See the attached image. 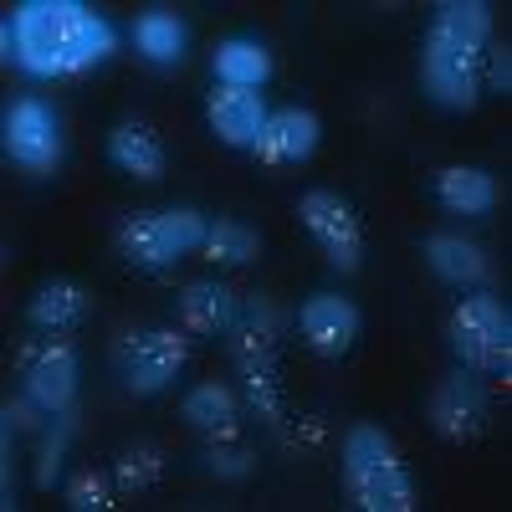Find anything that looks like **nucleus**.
I'll use <instances>...</instances> for the list:
<instances>
[{
  "label": "nucleus",
  "instance_id": "obj_1",
  "mask_svg": "<svg viewBox=\"0 0 512 512\" xmlns=\"http://www.w3.org/2000/svg\"><path fill=\"white\" fill-rule=\"evenodd\" d=\"M113 26L82 0H26L6 21V57L41 82L82 77L113 57Z\"/></svg>",
  "mask_w": 512,
  "mask_h": 512
},
{
  "label": "nucleus",
  "instance_id": "obj_2",
  "mask_svg": "<svg viewBox=\"0 0 512 512\" xmlns=\"http://www.w3.org/2000/svg\"><path fill=\"white\" fill-rule=\"evenodd\" d=\"M492 47V11L482 0H446L436 6L420 41V82L441 108L466 113L482 98V67Z\"/></svg>",
  "mask_w": 512,
  "mask_h": 512
},
{
  "label": "nucleus",
  "instance_id": "obj_3",
  "mask_svg": "<svg viewBox=\"0 0 512 512\" xmlns=\"http://www.w3.org/2000/svg\"><path fill=\"white\" fill-rule=\"evenodd\" d=\"M344 492L359 512H410L415 507V482L395 441L379 425H349L344 436Z\"/></svg>",
  "mask_w": 512,
  "mask_h": 512
},
{
  "label": "nucleus",
  "instance_id": "obj_4",
  "mask_svg": "<svg viewBox=\"0 0 512 512\" xmlns=\"http://www.w3.org/2000/svg\"><path fill=\"white\" fill-rule=\"evenodd\" d=\"M205 216L190 205L180 210H134L123 226H118V256L128 267H144V272H159V267H175L180 256L200 251L205 246Z\"/></svg>",
  "mask_w": 512,
  "mask_h": 512
},
{
  "label": "nucleus",
  "instance_id": "obj_5",
  "mask_svg": "<svg viewBox=\"0 0 512 512\" xmlns=\"http://www.w3.org/2000/svg\"><path fill=\"white\" fill-rule=\"evenodd\" d=\"M446 333H451L456 359L472 374H502V379L512 374V313L502 297L492 292L461 297Z\"/></svg>",
  "mask_w": 512,
  "mask_h": 512
},
{
  "label": "nucleus",
  "instance_id": "obj_6",
  "mask_svg": "<svg viewBox=\"0 0 512 512\" xmlns=\"http://www.w3.org/2000/svg\"><path fill=\"white\" fill-rule=\"evenodd\" d=\"M0 144H6V159L21 164L26 175H57L62 164V123L41 98H16L6 108V123H0Z\"/></svg>",
  "mask_w": 512,
  "mask_h": 512
},
{
  "label": "nucleus",
  "instance_id": "obj_7",
  "mask_svg": "<svg viewBox=\"0 0 512 512\" xmlns=\"http://www.w3.org/2000/svg\"><path fill=\"white\" fill-rule=\"evenodd\" d=\"M190 359V338L180 328H139L118 344V374L134 395H159Z\"/></svg>",
  "mask_w": 512,
  "mask_h": 512
},
{
  "label": "nucleus",
  "instance_id": "obj_8",
  "mask_svg": "<svg viewBox=\"0 0 512 512\" xmlns=\"http://www.w3.org/2000/svg\"><path fill=\"white\" fill-rule=\"evenodd\" d=\"M297 216H303L308 236L318 241V251L328 256L338 272H359V262H364V231H359V216H354V205L344 195L308 190L303 200H297Z\"/></svg>",
  "mask_w": 512,
  "mask_h": 512
},
{
  "label": "nucleus",
  "instance_id": "obj_9",
  "mask_svg": "<svg viewBox=\"0 0 512 512\" xmlns=\"http://www.w3.org/2000/svg\"><path fill=\"white\" fill-rule=\"evenodd\" d=\"M21 379H26V395L52 415H67L77 400V349L67 338H47L21 354Z\"/></svg>",
  "mask_w": 512,
  "mask_h": 512
},
{
  "label": "nucleus",
  "instance_id": "obj_10",
  "mask_svg": "<svg viewBox=\"0 0 512 512\" xmlns=\"http://www.w3.org/2000/svg\"><path fill=\"white\" fill-rule=\"evenodd\" d=\"M431 425H436V436L451 441V446H466V441H477L487 431V390H482V379L472 374H446L436 384V395H431Z\"/></svg>",
  "mask_w": 512,
  "mask_h": 512
},
{
  "label": "nucleus",
  "instance_id": "obj_11",
  "mask_svg": "<svg viewBox=\"0 0 512 512\" xmlns=\"http://www.w3.org/2000/svg\"><path fill=\"white\" fill-rule=\"evenodd\" d=\"M297 333L318 359H344L359 338V308L338 292H313L297 313Z\"/></svg>",
  "mask_w": 512,
  "mask_h": 512
},
{
  "label": "nucleus",
  "instance_id": "obj_12",
  "mask_svg": "<svg viewBox=\"0 0 512 512\" xmlns=\"http://www.w3.org/2000/svg\"><path fill=\"white\" fill-rule=\"evenodd\" d=\"M236 369H241L246 390H251V405L262 410V420L282 431V390H277L272 328H267V323H256V318H251V323L236 333Z\"/></svg>",
  "mask_w": 512,
  "mask_h": 512
},
{
  "label": "nucleus",
  "instance_id": "obj_13",
  "mask_svg": "<svg viewBox=\"0 0 512 512\" xmlns=\"http://www.w3.org/2000/svg\"><path fill=\"white\" fill-rule=\"evenodd\" d=\"M318 134H323L318 113H308V108H282V113H267L262 134H256V144H251V154L262 159L267 169H287V164L313 159Z\"/></svg>",
  "mask_w": 512,
  "mask_h": 512
},
{
  "label": "nucleus",
  "instance_id": "obj_14",
  "mask_svg": "<svg viewBox=\"0 0 512 512\" xmlns=\"http://www.w3.org/2000/svg\"><path fill=\"white\" fill-rule=\"evenodd\" d=\"M205 118H210V134L226 149H251L267 123V103L256 88H216L205 98Z\"/></svg>",
  "mask_w": 512,
  "mask_h": 512
},
{
  "label": "nucleus",
  "instance_id": "obj_15",
  "mask_svg": "<svg viewBox=\"0 0 512 512\" xmlns=\"http://www.w3.org/2000/svg\"><path fill=\"white\" fill-rule=\"evenodd\" d=\"M82 318H88V287L72 282V277L41 282L36 297L26 303V323H31L36 333H72Z\"/></svg>",
  "mask_w": 512,
  "mask_h": 512
},
{
  "label": "nucleus",
  "instance_id": "obj_16",
  "mask_svg": "<svg viewBox=\"0 0 512 512\" xmlns=\"http://www.w3.org/2000/svg\"><path fill=\"white\" fill-rule=\"evenodd\" d=\"M108 159L128 180H144V185L164 180V144L154 139L149 123H118L108 134Z\"/></svg>",
  "mask_w": 512,
  "mask_h": 512
},
{
  "label": "nucleus",
  "instance_id": "obj_17",
  "mask_svg": "<svg viewBox=\"0 0 512 512\" xmlns=\"http://www.w3.org/2000/svg\"><path fill=\"white\" fill-rule=\"evenodd\" d=\"M436 200L451 216H487L497 205V180L477 164H446L436 175Z\"/></svg>",
  "mask_w": 512,
  "mask_h": 512
},
{
  "label": "nucleus",
  "instance_id": "obj_18",
  "mask_svg": "<svg viewBox=\"0 0 512 512\" xmlns=\"http://www.w3.org/2000/svg\"><path fill=\"white\" fill-rule=\"evenodd\" d=\"M425 262L451 287H477L487 282V251L466 236H425Z\"/></svg>",
  "mask_w": 512,
  "mask_h": 512
},
{
  "label": "nucleus",
  "instance_id": "obj_19",
  "mask_svg": "<svg viewBox=\"0 0 512 512\" xmlns=\"http://www.w3.org/2000/svg\"><path fill=\"white\" fill-rule=\"evenodd\" d=\"M231 323H236V297H231V287H221V282H190V287L180 292V328H185V333L210 338V333H226Z\"/></svg>",
  "mask_w": 512,
  "mask_h": 512
},
{
  "label": "nucleus",
  "instance_id": "obj_20",
  "mask_svg": "<svg viewBox=\"0 0 512 512\" xmlns=\"http://www.w3.org/2000/svg\"><path fill=\"white\" fill-rule=\"evenodd\" d=\"M210 67H216L221 88H262L272 77V52L251 36H226L216 57H210Z\"/></svg>",
  "mask_w": 512,
  "mask_h": 512
},
{
  "label": "nucleus",
  "instance_id": "obj_21",
  "mask_svg": "<svg viewBox=\"0 0 512 512\" xmlns=\"http://www.w3.org/2000/svg\"><path fill=\"white\" fill-rule=\"evenodd\" d=\"M180 415L195 425V431H205V436H236V420H241V405H236V395L226 390L221 379H205V384H195V390L185 395V405H180Z\"/></svg>",
  "mask_w": 512,
  "mask_h": 512
},
{
  "label": "nucleus",
  "instance_id": "obj_22",
  "mask_svg": "<svg viewBox=\"0 0 512 512\" xmlns=\"http://www.w3.org/2000/svg\"><path fill=\"white\" fill-rule=\"evenodd\" d=\"M134 47L154 62V67H175L185 62V21L175 11H144L134 21Z\"/></svg>",
  "mask_w": 512,
  "mask_h": 512
},
{
  "label": "nucleus",
  "instance_id": "obj_23",
  "mask_svg": "<svg viewBox=\"0 0 512 512\" xmlns=\"http://www.w3.org/2000/svg\"><path fill=\"white\" fill-rule=\"evenodd\" d=\"M200 251H205V262H216V267H251L256 256H262V236L241 221H216L205 231Z\"/></svg>",
  "mask_w": 512,
  "mask_h": 512
},
{
  "label": "nucleus",
  "instance_id": "obj_24",
  "mask_svg": "<svg viewBox=\"0 0 512 512\" xmlns=\"http://www.w3.org/2000/svg\"><path fill=\"white\" fill-rule=\"evenodd\" d=\"M113 477L123 492H149L159 477H164V451L154 441H134V446H123L118 451V466H113Z\"/></svg>",
  "mask_w": 512,
  "mask_h": 512
},
{
  "label": "nucleus",
  "instance_id": "obj_25",
  "mask_svg": "<svg viewBox=\"0 0 512 512\" xmlns=\"http://www.w3.org/2000/svg\"><path fill=\"white\" fill-rule=\"evenodd\" d=\"M67 441H72V410H67V415H52V431L41 436V451H36V492H52V487H57Z\"/></svg>",
  "mask_w": 512,
  "mask_h": 512
},
{
  "label": "nucleus",
  "instance_id": "obj_26",
  "mask_svg": "<svg viewBox=\"0 0 512 512\" xmlns=\"http://www.w3.org/2000/svg\"><path fill=\"white\" fill-rule=\"evenodd\" d=\"M67 507H72V512H108V507H113V482H108V472L82 466V472L67 482Z\"/></svg>",
  "mask_w": 512,
  "mask_h": 512
},
{
  "label": "nucleus",
  "instance_id": "obj_27",
  "mask_svg": "<svg viewBox=\"0 0 512 512\" xmlns=\"http://www.w3.org/2000/svg\"><path fill=\"white\" fill-rule=\"evenodd\" d=\"M205 466H210V472H216L221 482H246V477L256 472V456H251L246 446H236L231 436H221L216 446L205 451Z\"/></svg>",
  "mask_w": 512,
  "mask_h": 512
},
{
  "label": "nucleus",
  "instance_id": "obj_28",
  "mask_svg": "<svg viewBox=\"0 0 512 512\" xmlns=\"http://www.w3.org/2000/svg\"><path fill=\"white\" fill-rule=\"evenodd\" d=\"M41 415H47V410H41L31 395H21V400H6V410H0V420H6V431H36V425H41Z\"/></svg>",
  "mask_w": 512,
  "mask_h": 512
},
{
  "label": "nucleus",
  "instance_id": "obj_29",
  "mask_svg": "<svg viewBox=\"0 0 512 512\" xmlns=\"http://www.w3.org/2000/svg\"><path fill=\"white\" fill-rule=\"evenodd\" d=\"M482 77L492 82V93H512V52L507 47H487V67H482Z\"/></svg>",
  "mask_w": 512,
  "mask_h": 512
}]
</instances>
